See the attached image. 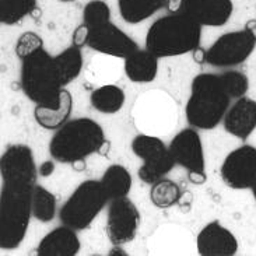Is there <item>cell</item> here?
Here are the masks:
<instances>
[{
	"mask_svg": "<svg viewBox=\"0 0 256 256\" xmlns=\"http://www.w3.org/2000/svg\"><path fill=\"white\" fill-rule=\"evenodd\" d=\"M202 26L185 12L170 13L156 20L146 36V49L157 58H172L200 46Z\"/></svg>",
	"mask_w": 256,
	"mask_h": 256,
	"instance_id": "6da1fadb",
	"label": "cell"
},
{
	"mask_svg": "<svg viewBox=\"0 0 256 256\" xmlns=\"http://www.w3.org/2000/svg\"><path fill=\"white\" fill-rule=\"evenodd\" d=\"M231 97L222 84L220 74L203 73L194 78L190 97L188 100L186 120L194 129L210 130L226 116Z\"/></svg>",
	"mask_w": 256,
	"mask_h": 256,
	"instance_id": "7a4b0ae2",
	"label": "cell"
},
{
	"mask_svg": "<svg viewBox=\"0 0 256 256\" xmlns=\"http://www.w3.org/2000/svg\"><path fill=\"white\" fill-rule=\"evenodd\" d=\"M104 143V130L94 119L77 118L56 130L49 143V152L58 162L73 164L100 152Z\"/></svg>",
	"mask_w": 256,
	"mask_h": 256,
	"instance_id": "3957f363",
	"label": "cell"
},
{
	"mask_svg": "<svg viewBox=\"0 0 256 256\" xmlns=\"http://www.w3.org/2000/svg\"><path fill=\"white\" fill-rule=\"evenodd\" d=\"M21 88L35 105L55 108L60 102V83L55 59L42 48L22 59Z\"/></svg>",
	"mask_w": 256,
	"mask_h": 256,
	"instance_id": "277c9868",
	"label": "cell"
},
{
	"mask_svg": "<svg viewBox=\"0 0 256 256\" xmlns=\"http://www.w3.org/2000/svg\"><path fill=\"white\" fill-rule=\"evenodd\" d=\"M32 190L27 188L3 185L0 196V248L4 250L20 246L27 236L32 216Z\"/></svg>",
	"mask_w": 256,
	"mask_h": 256,
	"instance_id": "5b68a950",
	"label": "cell"
},
{
	"mask_svg": "<svg viewBox=\"0 0 256 256\" xmlns=\"http://www.w3.org/2000/svg\"><path fill=\"white\" fill-rule=\"evenodd\" d=\"M108 202L110 199L101 180H84L60 208L59 218L70 228L83 231L90 227Z\"/></svg>",
	"mask_w": 256,
	"mask_h": 256,
	"instance_id": "8992f818",
	"label": "cell"
},
{
	"mask_svg": "<svg viewBox=\"0 0 256 256\" xmlns=\"http://www.w3.org/2000/svg\"><path fill=\"white\" fill-rule=\"evenodd\" d=\"M132 150L144 161L138 168V178L147 185L162 180L176 164L170 148L157 136L138 134L132 142Z\"/></svg>",
	"mask_w": 256,
	"mask_h": 256,
	"instance_id": "52a82bcc",
	"label": "cell"
},
{
	"mask_svg": "<svg viewBox=\"0 0 256 256\" xmlns=\"http://www.w3.org/2000/svg\"><path fill=\"white\" fill-rule=\"evenodd\" d=\"M255 46V36L248 30L231 31L218 36L206 50V63L213 68L240 66L252 55Z\"/></svg>",
	"mask_w": 256,
	"mask_h": 256,
	"instance_id": "ba28073f",
	"label": "cell"
},
{
	"mask_svg": "<svg viewBox=\"0 0 256 256\" xmlns=\"http://www.w3.org/2000/svg\"><path fill=\"white\" fill-rule=\"evenodd\" d=\"M0 174L3 185L34 189L40 174L32 150L24 144L10 146L0 158Z\"/></svg>",
	"mask_w": 256,
	"mask_h": 256,
	"instance_id": "9c48e42d",
	"label": "cell"
},
{
	"mask_svg": "<svg viewBox=\"0 0 256 256\" xmlns=\"http://www.w3.org/2000/svg\"><path fill=\"white\" fill-rule=\"evenodd\" d=\"M140 226V213L133 202L125 196L111 200L106 216L105 231L114 245L132 242L138 236Z\"/></svg>",
	"mask_w": 256,
	"mask_h": 256,
	"instance_id": "30bf717a",
	"label": "cell"
},
{
	"mask_svg": "<svg viewBox=\"0 0 256 256\" xmlns=\"http://www.w3.org/2000/svg\"><path fill=\"white\" fill-rule=\"evenodd\" d=\"M222 182L231 189H252L256 185V147L241 146L222 162Z\"/></svg>",
	"mask_w": 256,
	"mask_h": 256,
	"instance_id": "8fae6325",
	"label": "cell"
},
{
	"mask_svg": "<svg viewBox=\"0 0 256 256\" xmlns=\"http://www.w3.org/2000/svg\"><path fill=\"white\" fill-rule=\"evenodd\" d=\"M98 54L125 59L138 49V44L112 21L90 30L88 45Z\"/></svg>",
	"mask_w": 256,
	"mask_h": 256,
	"instance_id": "7c38bea8",
	"label": "cell"
},
{
	"mask_svg": "<svg viewBox=\"0 0 256 256\" xmlns=\"http://www.w3.org/2000/svg\"><path fill=\"white\" fill-rule=\"evenodd\" d=\"M170 152L172 154L175 162L182 168L189 171L204 172L206 161H204V152L203 143L199 133L188 128L180 130L170 143Z\"/></svg>",
	"mask_w": 256,
	"mask_h": 256,
	"instance_id": "4fadbf2b",
	"label": "cell"
},
{
	"mask_svg": "<svg viewBox=\"0 0 256 256\" xmlns=\"http://www.w3.org/2000/svg\"><path fill=\"white\" fill-rule=\"evenodd\" d=\"M198 252L202 256H234L238 252L236 236L220 222H208L196 240Z\"/></svg>",
	"mask_w": 256,
	"mask_h": 256,
	"instance_id": "5bb4252c",
	"label": "cell"
},
{
	"mask_svg": "<svg viewBox=\"0 0 256 256\" xmlns=\"http://www.w3.org/2000/svg\"><path fill=\"white\" fill-rule=\"evenodd\" d=\"M184 10L202 27H222L232 16V0H182Z\"/></svg>",
	"mask_w": 256,
	"mask_h": 256,
	"instance_id": "9a60e30c",
	"label": "cell"
},
{
	"mask_svg": "<svg viewBox=\"0 0 256 256\" xmlns=\"http://www.w3.org/2000/svg\"><path fill=\"white\" fill-rule=\"evenodd\" d=\"M224 129L231 136L246 140L256 129V101L250 98L241 97L230 110L222 119Z\"/></svg>",
	"mask_w": 256,
	"mask_h": 256,
	"instance_id": "2e32d148",
	"label": "cell"
},
{
	"mask_svg": "<svg viewBox=\"0 0 256 256\" xmlns=\"http://www.w3.org/2000/svg\"><path fill=\"white\" fill-rule=\"evenodd\" d=\"M82 244L76 230L63 224L52 230L41 240L36 254L40 256H76L80 252Z\"/></svg>",
	"mask_w": 256,
	"mask_h": 256,
	"instance_id": "e0dca14e",
	"label": "cell"
},
{
	"mask_svg": "<svg viewBox=\"0 0 256 256\" xmlns=\"http://www.w3.org/2000/svg\"><path fill=\"white\" fill-rule=\"evenodd\" d=\"M158 73V58L150 50L138 49L125 58V74L133 83L146 84L154 82Z\"/></svg>",
	"mask_w": 256,
	"mask_h": 256,
	"instance_id": "ac0fdd59",
	"label": "cell"
},
{
	"mask_svg": "<svg viewBox=\"0 0 256 256\" xmlns=\"http://www.w3.org/2000/svg\"><path fill=\"white\" fill-rule=\"evenodd\" d=\"M73 111V97L69 90L63 88L60 92V102L55 108L36 105L34 110V118L36 124L46 130H58L66 122H69Z\"/></svg>",
	"mask_w": 256,
	"mask_h": 256,
	"instance_id": "d6986e66",
	"label": "cell"
},
{
	"mask_svg": "<svg viewBox=\"0 0 256 256\" xmlns=\"http://www.w3.org/2000/svg\"><path fill=\"white\" fill-rule=\"evenodd\" d=\"M166 0H118L119 14L128 24H138L164 8Z\"/></svg>",
	"mask_w": 256,
	"mask_h": 256,
	"instance_id": "ffe728a7",
	"label": "cell"
},
{
	"mask_svg": "<svg viewBox=\"0 0 256 256\" xmlns=\"http://www.w3.org/2000/svg\"><path fill=\"white\" fill-rule=\"evenodd\" d=\"M100 180H101L110 200L128 196L132 189V184H133L130 172L128 171V168L120 164H114V166H108Z\"/></svg>",
	"mask_w": 256,
	"mask_h": 256,
	"instance_id": "44dd1931",
	"label": "cell"
},
{
	"mask_svg": "<svg viewBox=\"0 0 256 256\" xmlns=\"http://www.w3.org/2000/svg\"><path fill=\"white\" fill-rule=\"evenodd\" d=\"M125 92L115 84H105L94 90L90 96V102L94 110L101 114H116L125 104Z\"/></svg>",
	"mask_w": 256,
	"mask_h": 256,
	"instance_id": "7402d4cb",
	"label": "cell"
},
{
	"mask_svg": "<svg viewBox=\"0 0 256 256\" xmlns=\"http://www.w3.org/2000/svg\"><path fill=\"white\" fill-rule=\"evenodd\" d=\"M54 59L63 87H66L80 76L83 69V54L80 48L72 45L64 49L62 54L54 56Z\"/></svg>",
	"mask_w": 256,
	"mask_h": 256,
	"instance_id": "603a6c76",
	"label": "cell"
},
{
	"mask_svg": "<svg viewBox=\"0 0 256 256\" xmlns=\"http://www.w3.org/2000/svg\"><path fill=\"white\" fill-rule=\"evenodd\" d=\"M184 194L180 185L171 180H162L154 182L150 189V200L158 208H170L178 204Z\"/></svg>",
	"mask_w": 256,
	"mask_h": 256,
	"instance_id": "cb8c5ba5",
	"label": "cell"
},
{
	"mask_svg": "<svg viewBox=\"0 0 256 256\" xmlns=\"http://www.w3.org/2000/svg\"><path fill=\"white\" fill-rule=\"evenodd\" d=\"M36 0H0V22L14 26L36 12Z\"/></svg>",
	"mask_w": 256,
	"mask_h": 256,
	"instance_id": "d4e9b609",
	"label": "cell"
},
{
	"mask_svg": "<svg viewBox=\"0 0 256 256\" xmlns=\"http://www.w3.org/2000/svg\"><path fill=\"white\" fill-rule=\"evenodd\" d=\"M32 216L38 222H49L55 218L56 198L52 192L41 185H35L32 190Z\"/></svg>",
	"mask_w": 256,
	"mask_h": 256,
	"instance_id": "484cf974",
	"label": "cell"
},
{
	"mask_svg": "<svg viewBox=\"0 0 256 256\" xmlns=\"http://www.w3.org/2000/svg\"><path fill=\"white\" fill-rule=\"evenodd\" d=\"M111 21V8L104 0H91L83 8V22L90 28L101 27Z\"/></svg>",
	"mask_w": 256,
	"mask_h": 256,
	"instance_id": "4316f807",
	"label": "cell"
},
{
	"mask_svg": "<svg viewBox=\"0 0 256 256\" xmlns=\"http://www.w3.org/2000/svg\"><path fill=\"white\" fill-rule=\"evenodd\" d=\"M220 78H222V84H224L231 100H238V98L244 97L250 88V80L242 72L228 70V72L220 74Z\"/></svg>",
	"mask_w": 256,
	"mask_h": 256,
	"instance_id": "83f0119b",
	"label": "cell"
},
{
	"mask_svg": "<svg viewBox=\"0 0 256 256\" xmlns=\"http://www.w3.org/2000/svg\"><path fill=\"white\" fill-rule=\"evenodd\" d=\"M42 48H44V41H42L41 36L32 32V31H27V32L20 35V38L17 40V44H16V48L14 49H16V55L22 60L27 56L32 55L34 52Z\"/></svg>",
	"mask_w": 256,
	"mask_h": 256,
	"instance_id": "f1b7e54d",
	"label": "cell"
},
{
	"mask_svg": "<svg viewBox=\"0 0 256 256\" xmlns=\"http://www.w3.org/2000/svg\"><path fill=\"white\" fill-rule=\"evenodd\" d=\"M88 38H90V28L83 22L74 30L73 36H72V45L82 49L86 45H88Z\"/></svg>",
	"mask_w": 256,
	"mask_h": 256,
	"instance_id": "f546056e",
	"label": "cell"
},
{
	"mask_svg": "<svg viewBox=\"0 0 256 256\" xmlns=\"http://www.w3.org/2000/svg\"><path fill=\"white\" fill-rule=\"evenodd\" d=\"M54 171H55V162L52 160L44 161L41 166H38V174H40V176H44V178L50 176Z\"/></svg>",
	"mask_w": 256,
	"mask_h": 256,
	"instance_id": "4dcf8cb0",
	"label": "cell"
},
{
	"mask_svg": "<svg viewBox=\"0 0 256 256\" xmlns=\"http://www.w3.org/2000/svg\"><path fill=\"white\" fill-rule=\"evenodd\" d=\"M188 178L189 180L194 184V185H203L208 182V175L206 172H198V171H189L188 174Z\"/></svg>",
	"mask_w": 256,
	"mask_h": 256,
	"instance_id": "1f68e13d",
	"label": "cell"
},
{
	"mask_svg": "<svg viewBox=\"0 0 256 256\" xmlns=\"http://www.w3.org/2000/svg\"><path fill=\"white\" fill-rule=\"evenodd\" d=\"M166 7L170 13H180L184 10V3L182 0H166Z\"/></svg>",
	"mask_w": 256,
	"mask_h": 256,
	"instance_id": "d6a6232c",
	"label": "cell"
},
{
	"mask_svg": "<svg viewBox=\"0 0 256 256\" xmlns=\"http://www.w3.org/2000/svg\"><path fill=\"white\" fill-rule=\"evenodd\" d=\"M194 59L198 63H206V50L200 46L194 50Z\"/></svg>",
	"mask_w": 256,
	"mask_h": 256,
	"instance_id": "836d02e7",
	"label": "cell"
},
{
	"mask_svg": "<svg viewBox=\"0 0 256 256\" xmlns=\"http://www.w3.org/2000/svg\"><path fill=\"white\" fill-rule=\"evenodd\" d=\"M245 30H248L250 34L255 36L256 40V18H250V20H248L246 22H245Z\"/></svg>",
	"mask_w": 256,
	"mask_h": 256,
	"instance_id": "e575fe53",
	"label": "cell"
},
{
	"mask_svg": "<svg viewBox=\"0 0 256 256\" xmlns=\"http://www.w3.org/2000/svg\"><path fill=\"white\" fill-rule=\"evenodd\" d=\"M72 166H73L74 171H84L86 170V162H84V160H78L76 162H73Z\"/></svg>",
	"mask_w": 256,
	"mask_h": 256,
	"instance_id": "d590c367",
	"label": "cell"
},
{
	"mask_svg": "<svg viewBox=\"0 0 256 256\" xmlns=\"http://www.w3.org/2000/svg\"><path fill=\"white\" fill-rule=\"evenodd\" d=\"M252 192H254V196H255V200H256V185L252 188Z\"/></svg>",
	"mask_w": 256,
	"mask_h": 256,
	"instance_id": "8d00e7d4",
	"label": "cell"
},
{
	"mask_svg": "<svg viewBox=\"0 0 256 256\" xmlns=\"http://www.w3.org/2000/svg\"><path fill=\"white\" fill-rule=\"evenodd\" d=\"M60 2H64V3H68V2H74V0H60Z\"/></svg>",
	"mask_w": 256,
	"mask_h": 256,
	"instance_id": "74e56055",
	"label": "cell"
}]
</instances>
